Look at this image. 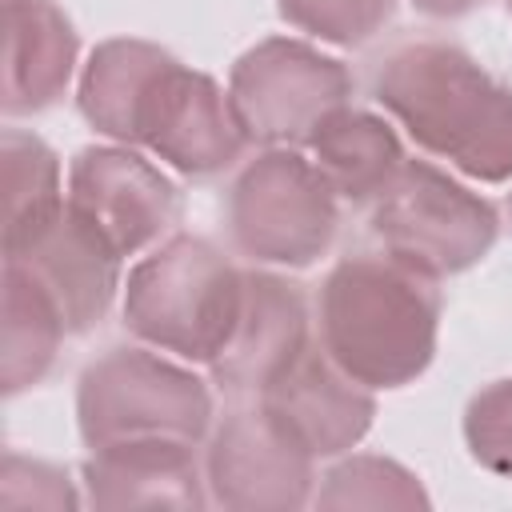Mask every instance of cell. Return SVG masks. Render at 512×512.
I'll return each instance as SVG.
<instances>
[{
	"label": "cell",
	"instance_id": "ac0fdd59",
	"mask_svg": "<svg viewBox=\"0 0 512 512\" xmlns=\"http://www.w3.org/2000/svg\"><path fill=\"white\" fill-rule=\"evenodd\" d=\"M0 160H4V256H16L64 216L68 184L56 148L28 128L0 132Z\"/></svg>",
	"mask_w": 512,
	"mask_h": 512
},
{
	"label": "cell",
	"instance_id": "277c9868",
	"mask_svg": "<svg viewBox=\"0 0 512 512\" xmlns=\"http://www.w3.org/2000/svg\"><path fill=\"white\" fill-rule=\"evenodd\" d=\"M244 304V268L212 240L172 232L148 248L124 280V328L168 356L212 364Z\"/></svg>",
	"mask_w": 512,
	"mask_h": 512
},
{
	"label": "cell",
	"instance_id": "9c48e42d",
	"mask_svg": "<svg viewBox=\"0 0 512 512\" xmlns=\"http://www.w3.org/2000/svg\"><path fill=\"white\" fill-rule=\"evenodd\" d=\"M204 480L220 508L292 512L316 496V456L260 400H248L212 424Z\"/></svg>",
	"mask_w": 512,
	"mask_h": 512
},
{
	"label": "cell",
	"instance_id": "e0dca14e",
	"mask_svg": "<svg viewBox=\"0 0 512 512\" xmlns=\"http://www.w3.org/2000/svg\"><path fill=\"white\" fill-rule=\"evenodd\" d=\"M0 288H4L0 384H4V396H20L24 388L40 384L52 372L56 352H60L64 336H72V332H68V320H64L56 296L28 264L4 260Z\"/></svg>",
	"mask_w": 512,
	"mask_h": 512
},
{
	"label": "cell",
	"instance_id": "7a4b0ae2",
	"mask_svg": "<svg viewBox=\"0 0 512 512\" xmlns=\"http://www.w3.org/2000/svg\"><path fill=\"white\" fill-rule=\"evenodd\" d=\"M376 104L416 148L476 184L512 180V84L452 40H404L376 76Z\"/></svg>",
	"mask_w": 512,
	"mask_h": 512
},
{
	"label": "cell",
	"instance_id": "8fae6325",
	"mask_svg": "<svg viewBox=\"0 0 512 512\" xmlns=\"http://www.w3.org/2000/svg\"><path fill=\"white\" fill-rule=\"evenodd\" d=\"M308 336V300L304 288L264 264L244 268V304L240 320L220 348V356L208 364L212 384L228 396H260L304 348Z\"/></svg>",
	"mask_w": 512,
	"mask_h": 512
},
{
	"label": "cell",
	"instance_id": "52a82bcc",
	"mask_svg": "<svg viewBox=\"0 0 512 512\" xmlns=\"http://www.w3.org/2000/svg\"><path fill=\"white\" fill-rule=\"evenodd\" d=\"M368 228L388 256L444 280L476 268L492 252L500 212L448 168L432 160H404L392 184L372 200Z\"/></svg>",
	"mask_w": 512,
	"mask_h": 512
},
{
	"label": "cell",
	"instance_id": "8992f818",
	"mask_svg": "<svg viewBox=\"0 0 512 512\" xmlns=\"http://www.w3.org/2000/svg\"><path fill=\"white\" fill-rule=\"evenodd\" d=\"M224 224L252 264L308 268L336 240L340 196L304 148H260L228 184Z\"/></svg>",
	"mask_w": 512,
	"mask_h": 512
},
{
	"label": "cell",
	"instance_id": "44dd1931",
	"mask_svg": "<svg viewBox=\"0 0 512 512\" xmlns=\"http://www.w3.org/2000/svg\"><path fill=\"white\" fill-rule=\"evenodd\" d=\"M460 432L468 456L484 472L512 480V376L488 380L468 396Z\"/></svg>",
	"mask_w": 512,
	"mask_h": 512
},
{
	"label": "cell",
	"instance_id": "4fadbf2b",
	"mask_svg": "<svg viewBox=\"0 0 512 512\" xmlns=\"http://www.w3.org/2000/svg\"><path fill=\"white\" fill-rule=\"evenodd\" d=\"M84 504L120 512V508H204L212 504L204 460L192 440L144 436L88 448L80 464Z\"/></svg>",
	"mask_w": 512,
	"mask_h": 512
},
{
	"label": "cell",
	"instance_id": "30bf717a",
	"mask_svg": "<svg viewBox=\"0 0 512 512\" xmlns=\"http://www.w3.org/2000/svg\"><path fill=\"white\" fill-rule=\"evenodd\" d=\"M68 212L100 232L120 256L172 236L184 212L180 184L132 144H84L68 160Z\"/></svg>",
	"mask_w": 512,
	"mask_h": 512
},
{
	"label": "cell",
	"instance_id": "7402d4cb",
	"mask_svg": "<svg viewBox=\"0 0 512 512\" xmlns=\"http://www.w3.org/2000/svg\"><path fill=\"white\" fill-rule=\"evenodd\" d=\"M84 496L76 492V480L68 468L24 456V452H4L0 460V508H80Z\"/></svg>",
	"mask_w": 512,
	"mask_h": 512
},
{
	"label": "cell",
	"instance_id": "d6986e66",
	"mask_svg": "<svg viewBox=\"0 0 512 512\" xmlns=\"http://www.w3.org/2000/svg\"><path fill=\"white\" fill-rule=\"evenodd\" d=\"M316 508H432L424 480L380 452H344L320 476Z\"/></svg>",
	"mask_w": 512,
	"mask_h": 512
},
{
	"label": "cell",
	"instance_id": "7c38bea8",
	"mask_svg": "<svg viewBox=\"0 0 512 512\" xmlns=\"http://www.w3.org/2000/svg\"><path fill=\"white\" fill-rule=\"evenodd\" d=\"M252 400H260L316 460L352 452L376 420L372 388L352 380L320 344H308Z\"/></svg>",
	"mask_w": 512,
	"mask_h": 512
},
{
	"label": "cell",
	"instance_id": "9a60e30c",
	"mask_svg": "<svg viewBox=\"0 0 512 512\" xmlns=\"http://www.w3.org/2000/svg\"><path fill=\"white\" fill-rule=\"evenodd\" d=\"M4 260L28 264L48 284L72 336L104 320L116 292H124V256L68 208L36 244Z\"/></svg>",
	"mask_w": 512,
	"mask_h": 512
},
{
	"label": "cell",
	"instance_id": "603a6c76",
	"mask_svg": "<svg viewBox=\"0 0 512 512\" xmlns=\"http://www.w3.org/2000/svg\"><path fill=\"white\" fill-rule=\"evenodd\" d=\"M480 4H488V0H412V8L432 20H460V16L476 12Z\"/></svg>",
	"mask_w": 512,
	"mask_h": 512
},
{
	"label": "cell",
	"instance_id": "ba28073f",
	"mask_svg": "<svg viewBox=\"0 0 512 512\" xmlns=\"http://www.w3.org/2000/svg\"><path fill=\"white\" fill-rule=\"evenodd\" d=\"M352 68L316 40L264 36L228 68V100L260 148H304L312 132L352 100Z\"/></svg>",
	"mask_w": 512,
	"mask_h": 512
},
{
	"label": "cell",
	"instance_id": "2e32d148",
	"mask_svg": "<svg viewBox=\"0 0 512 512\" xmlns=\"http://www.w3.org/2000/svg\"><path fill=\"white\" fill-rule=\"evenodd\" d=\"M304 152L316 160V168L328 176L336 196L348 204L376 200L408 160L396 128L380 112L352 108V104L332 112L312 132Z\"/></svg>",
	"mask_w": 512,
	"mask_h": 512
},
{
	"label": "cell",
	"instance_id": "cb8c5ba5",
	"mask_svg": "<svg viewBox=\"0 0 512 512\" xmlns=\"http://www.w3.org/2000/svg\"><path fill=\"white\" fill-rule=\"evenodd\" d=\"M508 16H512V0H508Z\"/></svg>",
	"mask_w": 512,
	"mask_h": 512
},
{
	"label": "cell",
	"instance_id": "5bb4252c",
	"mask_svg": "<svg viewBox=\"0 0 512 512\" xmlns=\"http://www.w3.org/2000/svg\"><path fill=\"white\" fill-rule=\"evenodd\" d=\"M80 64V32L56 0H4V116L52 108Z\"/></svg>",
	"mask_w": 512,
	"mask_h": 512
},
{
	"label": "cell",
	"instance_id": "5b68a950",
	"mask_svg": "<svg viewBox=\"0 0 512 512\" xmlns=\"http://www.w3.org/2000/svg\"><path fill=\"white\" fill-rule=\"evenodd\" d=\"M216 424L212 388L188 368L152 344H120L84 364L76 380V428L88 448L116 440L172 436V440H208Z\"/></svg>",
	"mask_w": 512,
	"mask_h": 512
},
{
	"label": "cell",
	"instance_id": "3957f363",
	"mask_svg": "<svg viewBox=\"0 0 512 512\" xmlns=\"http://www.w3.org/2000/svg\"><path fill=\"white\" fill-rule=\"evenodd\" d=\"M320 348L364 388L392 392L428 372L440 340L432 276L380 252H352L328 268L316 296Z\"/></svg>",
	"mask_w": 512,
	"mask_h": 512
},
{
	"label": "cell",
	"instance_id": "ffe728a7",
	"mask_svg": "<svg viewBox=\"0 0 512 512\" xmlns=\"http://www.w3.org/2000/svg\"><path fill=\"white\" fill-rule=\"evenodd\" d=\"M276 12L308 40L360 48L392 24L396 0H276Z\"/></svg>",
	"mask_w": 512,
	"mask_h": 512
},
{
	"label": "cell",
	"instance_id": "6da1fadb",
	"mask_svg": "<svg viewBox=\"0 0 512 512\" xmlns=\"http://www.w3.org/2000/svg\"><path fill=\"white\" fill-rule=\"evenodd\" d=\"M76 108L100 136L144 148L192 180L232 168L252 144L228 88L144 36H112L88 52Z\"/></svg>",
	"mask_w": 512,
	"mask_h": 512
}]
</instances>
